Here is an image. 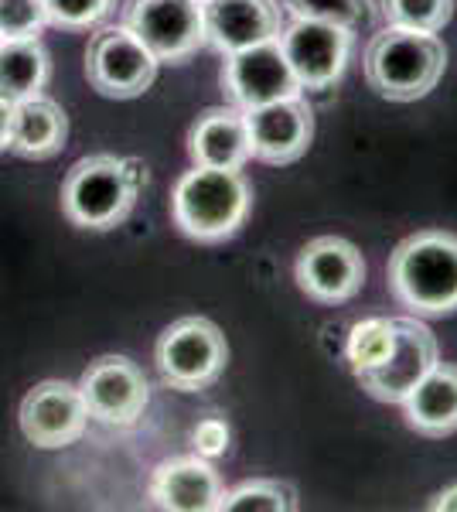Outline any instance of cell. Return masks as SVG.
<instances>
[{"label":"cell","instance_id":"obj_1","mask_svg":"<svg viewBox=\"0 0 457 512\" xmlns=\"http://www.w3.org/2000/svg\"><path fill=\"white\" fill-rule=\"evenodd\" d=\"M389 291L417 318H444L457 311V233L423 229L403 239L389 256Z\"/></svg>","mask_w":457,"mask_h":512},{"label":"cell","instance_id":"obj_2","mask_svg":"<svg viewBox=\"0 0 457 512\" xmlns=\"http://www.w3.org/2000/svg\"><path fill=\"white\" fill-rule=\"evenodd\" d=\"M147 168L116 154H89L76 161L62 181V212L79 229H116L134 212Z\"/></svg>","mask_w":457,"mask_h":512},{"label":"cell","instance_id":"obj_3","mask_svg":"<svg viewBox=\"0 0 457 512\" xmlns=\"http://www.w3.org/2000/svg\"><path fill=\"white\" fill-rule=\"evenodd\" d=\"M249 185L243 171L195 164L178 178L171 192V219L198 243H222L236 236L249 216Z\"/></svg>","mask_w":457,"mask_h":512},{"label":"cell","instance_id":"obj_4","mask_svg":"<svg viewBox=\"0 0 457 512\" xmlns=\"http://www.w3.org/2000/svg\"><path fill=\"white\" fill-rule=\"evenodd\" d=\"M447 52L440 45L437 35L427 31H410V28H393L379 31L365 48V82L393 103H413L423 99L430 89L437 86L444 76Z\"/></svg>","mask_w":457,"mask_h":512},{"label":"cell","instance_id":"obj_5","mask_svg":"<svg viewBox=\"0 0 457 512\" xmlns=\"http://www.w3.org/2000/svg\"><path fill=\"white\" fill-rule=\"evenodd\" d=\"M154 359L171 390L198 393L222 376L229 362V345L215 321L178 318L157 338Z\"/></svg>","mask_w":457,"mask_h":512},{"label":"cell","instance_id":"obj_6","mask_svg":"<svg viewBox=\"0 0 457 512\" xmlns=\"http://www.w3.org/2000/svg\"><path fill=\"white\" fill-rule=\"evenodd\" d=\"M157 62L151 48L130 28H103L89 38L86 48V79L99 96L137 99L154 86Z\"/></svg>","mask_w":457,"mask_h":512},{"label":"cell","instance_id":"obj_7","mask_svg":"<svg viewBox=\"0 0 457 512\" xmlns=\"http://www.w3.org/2000/svg\"><path fill=\"white\" fill-rule=\"evenodd\" d=\"M123 28L154 52L157 62H188L205 48V18L198 0H127Z\"/></svg>","mask_w":457,"mask_h":512},{"label":"cell","instance_id":"obj_8","mask_svg":"<svg viewBox=\"0 0 457 512\" xmlns=\"http://www.w3.org/2000/svg\"><path fill=\"white\" fill-rule=\"evenodd\" d=\"M393 321H396V338H393L389 355L379 366L355 376L362 390L369 393L372 400H382V403H403L413 386L440 362L437 338L423 325V318L406 315Z\"/></svg>","mask_w":457,"mask_h":512},{"label":"cell","instance_id":"obj_9","mask_svg":"<svg viewBox=\"0 0 457 512\" xmlns=\"http://www.w3.org/2000/svg\"><path fill=\"white\" fill-rule=\"evenodd\" d=\"M79 396L86 403V414L110 427H130L144 414L151 400L144 369L127 355H103L89 362L79 379Z\"/></svg>","mask_w":457,"mask_h":512},{"label":"cell","instance_id":"obj_10","mask_svg":"<svg viewBox=\"0 0 457 512\" xmlns=\"http://www.w3.org/2000/svg\"><path fill=\"white\" fill-rule=\"evenodd\" d=\"M277 45L301 89L321 93L345 76L348 55H352V31L338 28V24L294 18V24H284Z\"/></svg>","mask_w":457,"mask_h":512},{"label":"cell","instance_id":"obj_11","mask_svg":"<svg viewBox=\"0 0 457 512\" xmlns=\"http://www.w3.org/2000/svg\"><path fill=\"white\" fill-rule=\"evenodd\" d=\"M222 93L229 96V103L236 110L246 113L253 106L301 96L304 89L294 72H290L277 41H263V45L226 55V65H222Z\"/></svg>","mask_w":457,"mask_h":512},{"label":"cell","instance_id":"obj_12","mask_svg":"<svg viewBox=\"0 0 457 512\" xmlns=\"http://www.w3.org/2000/svg\"><path fill=\"white\" fill-rule=\"evenodd\" d=\"M18 420L28 444L55 451L79 441L89 424V414L79 396V386L65 383V379H45V383L31 386L24 393Z\"/></svg>","mask_w":457,"mask_h":512},{"label":"cell","instance_id":"obj_13","mask_svg":"<svg viewBox=\"0 0 457 512\" xmlns=\"http://www.w3.org/2000/svg\"><path fill=\"white\" fill-rule=\"evenodd\" d=\"M297 284L318 304H345L362 291L365 260L342 236H318L297 256Z\"/></svg>","mask_w":457,"mask_h":512},{"label":"cell","instance_id":"obj_14","mask_svg":"<svg viewBox=\"0 0 457 512\" xmlns=\"http://www.w3.org/2000/svg\"><path fill=\"white\" fill-rule=\"evenodd\" d=\"M249 130V154L263 164H294L304 158L314 137V110L304 96H287L243 113Z\"/></svg>","mask_w":457,"mask_h":512},{"label":"cell","instance_id":"obj_15","mask_svg":"<svg viewBox=\"0 0 457 512\" xmlns=\"http://www.w3.org/2000/svg\"><path fill=\"white\" fill-rule=\"evenodd\" d=\"M205 45L219 55L277 41L284 31V7L277 0H205Z\"/></svg>","mask_w":457,"mask_h":512},{"label":"cell","instance_id":"obj_16","mask_svg":"<svg viewBox=\"0 0 457 512\" xmlns=\"http://www.w3.org/2000/svg\"><path fill=\"white\" fill-rule=\"evenodd\" d=\"M147 495L157 509L171 512H215L222 502V475L202 454H178L154 468Z\"/></svg>","mask_w":457,"mask_h":512},{"label":"cell","instance_id":"obj_17","mask_svg":"<svg viewBox=\"0 0 457 512\" xmlns=\"http://www.w3.org/2000/svg\"><path fill=\"white\" fill-rule=\"evenodd\" d=\"M188 154L195 164L205 168H232L243 171V164L253 158L249 154V130L246 117L236 106H212L191 123Z\"/></svg>","mask_w":457,"mask_h":512},{"label":"cell","instance_id":"obj_18","mask_svg":"<svg viewBox=\"0 0 457 512\" xmlns=\"http://www.w3.org/2000/svg\"><path fill=\"white\" fill-rule=\"evenodd\" d=\"M406 424L423 437H447L457 431V366L437 362L403 400Z\"/></svg>","mask_w":457,"mask_h":512},{"label":"cell","instance_id":"obj_19","mask_svg":"<svg viewBox=\"0 0 457 512\" xmlns=\"http://www.w3.org/2000/svg\"><path fill=\"white\" fill-rule=\"evenodd\" d=\"M65 140H69V117L55 99L38 93L14 103V130L7 151L28 161H45L62 151Z\"/></svg>","mask_w":457,"mask_h":512},{"label":"cell","instance_id":"obj_20","mask_svg":"<svg viewBox=\"0 0 457 512\" xmlns=\"http://www.w3.org/2000/svg\"><path fill=\"white\" fill-rule=\"evenodd\" d=\"M52 79V59L38 38H4L0 41V96L21 103L38 96Z\"/></svg>","mask_w":457,"mask_h":512},{"label":"cell","instance_id":"obj_21","mask_svg":"<svg viewBox=\"0 0 457 512\" xmlns=\"http://www.w3.org/2000/svg\"><path fill=\"white\" fill-rule=\"evenodd\" d=\"M297 492L294 485L277 482V478H253V482L236 485L222 495L219 512H294Z\"/></svg>","mask_w":457,"mask_h":512},{"label":"cell","instance_id":"obj_22","mask_svg":"<svg viewBox=\"0 0 457 512\" xmlns=\"http://www.w3.org/2000/svg\"><path fill=\"white\" fill-rule=\"evenodd\" d=\"M393 338H396V321L393 318H365L359 325L352 328V335H348V366H352V373L359 376L365 369L379 366L382 359L389 355L393 349Z\"/></svg>","mask_w":457,"mask_h":512},{"label":"cell","instance_id":"obj_23","mask_svg":"<svg viewBox=\"0 0 457 512\" xmlns=\"http://www.w3.org/2000/svg\"><path fill=\"white\" fill-rule=\"evenodd\" d=\"M284 11L294 18L338 24L345 31H359L372 21V0H284Z\"/></svg>","mask_w":457,"mask_h":512},{"label":"cell","instance_id":"obj_24","mask_svg":"<svg viewBox=\"0 0 457 512\" xmlns=\"http://www.w3.org/2000/svg\"><path fill=\"white\" fill-rule=\"evenodd\" d=\"M382 14L393 28L437 35L454 18V0H382Z\"/></svg>","mask_w":457,"mask_h":512},{"label":"cell","instance_id":"obj_25","mask_svg":"<svg viewBox=\"0 0 457 512\" xmlns=\"http://www.w3.org/2000/svg\"><path fill=\"white\" fill-rule=\"evenodd\" d=\"M116 0H45L48 24L62 31H86L110 18Z\"/></svg>","mask_w":457,"mask_h":512},{"label":"cell","instance_id":"obj_26","mask_svg":"<svg viewBox=\"0 0 457 512\" xmlns=\"http://www.w3.org/2000/svg\"><path fill=\"white\" fill-rule=\"evenodd\" d=\"M45 24V0H0V38H38Z\"/></svg>","mask_w":457,"mask_h":512},{"label":"cell","instance_id":"obj_27","mask_svg":"<svg viewBox=\"0 0 457 512\" xmlns=\"http://www.w3.org/2000/svg\"><path fill=\"white\" fill-rule=\"evenodd\" d=\"M191 444L202 458H219V454L229 451V424L219 417L198 420V427L191 431Z\"/></svg>","mask_w":457,"mask_h":512},{"label":"cell","instance_id":"obj_28","mask_svg":"<svg viewBox=\"0 0 457 512\" xmlns=\"http://www.w3.org/2000/svg\"><path fill=\"white\" fill-rule=\"evenodd\" d=\"M11 130H14V103L7 96H0V151L11 147Z\"/></svg>","mask_w":457,"mask_h":512},{"label":"cell","instance_id":"obj_29","mask_svg":"<svg viewBox=\"0 0 457 512\" xmlns=\"http://www.w3.org/2000/svg\"><path fill=\"white\" fill-rule=\"evenodd\" d=\"M430 509H434V512H457V485L440 492L437 499L430 502Z\"/></svg>","mask_w":457,"mask_h":512},{"label":"cell","instance_id":"obj_30","mask_svg":"<svg viewBox=\"0 0 457 512\" xmlns=\"http://www.w3.org/2000/svg\"><path fill=\"white\" fill-rule=\"evenodd\" d=\"M198 4H205V0H198Z\"/></svg>","mask_w":457,"mask_h":512},{"label":"cell","instance_id":"obj_31","mask_svg":"<svg viewBox=\"0 0 457 512\" xmlns=\"http://www.w3.org/2000/svg\"><path fill=\"white\" fill-rule=\"evenodd\" d=\"M0 41H4V38H0Z\"/></svg>","mask_w":457,"mask_h":512}]
</instances>
